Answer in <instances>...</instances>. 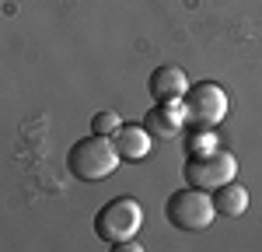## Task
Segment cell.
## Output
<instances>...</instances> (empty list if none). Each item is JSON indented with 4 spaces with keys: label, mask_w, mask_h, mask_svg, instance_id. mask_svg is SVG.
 I'll return each instance as SVG.
<instances>
[{
    "label": "cell",
    "mask_w": 262,
    "mask_h": 252,
    "mask_svg": "<svg viewBox=\"0 0 262 252\" xmlns=\"http://www.w3.org/2000/svg\"><path fill=\"white\" fill-rule=\"evenodd\" d=\"M140 224H143V207L133 196H116V200H108L95 214V235H98L101 242H108V245L126 242V238H137Z\"/></svg>",
    "instance_id": "5"
},
{
    "label": "cell",
    "mask_w": 262,
    "mask_h": 252,
    "mask_svg": "<svg viewBox=\"0 0 262 252\" xmlns=\"http://www.w3.org/2000/svg\"><path fill=\"white\" fill-rule=\"evenodd\" d=\"M213 147H221L213 130H192V133H189V144H185V154H206V151H213Z\"/></svg>",
    "instance_id": "11"
},
{
    "label": "cell",
    "mask_w": 262,
    "mask_h": 252,
    "mask_svg": "<svg viewBox=\"0 0 262 252\" xmlns=\"http://www.w3.org/2000/svg\"><path fill=\"white\" fill-rule=\"evenodd\" d=\"M119 126H122V119H119V112H116V109H101V112H95V119H91V133L112 137Z\"/></svg>",
    "instance_id": "10"
},
{
    "label": "cell",
    "mask_w": 262,
    "mask_h": 252,
    "mask_svg": "<svg viewBox=\"0 0 262 252\" xmlns=\"http://www.w3.org/2000/svg\"><path fill=\"white\" fill-rule=\"evenodd\" d=\"M182 109L189 130H217L227 116V91L213 81L189 84V91L182 95Z\"/></svg>",
    "instance_id": "3"
},
{
    "label": "cell",
    "mask_w": 262,
    "mask_h": 252,
    "mask_svg": "<svg viewBox=\"0 0 262 252\" xmlns=\"http://www.w3.org/2000/svg\"><path fill=\"white\" fill-rule=\"evenodd\" d=\"M112 144L119 151L122 161H143L147 154H150V133H147V126H137V123H122L116 133H112Z\"/></svg>",
    "instance_id": "7"
},
{
    "label": "cell",
    "mask_w": 262,
    "mask_h": 252,
    "mask_svg": "<svg viewBox=\"0 0 262 252\" xmlns=\"http://www.w3.org/2000/svg\"><path fill=\"white\" fill-rule=\"evenodd\" d=\"M150 95H154V102H161V98H182L185 91H189V77H185V70L182 67H158L154 74H150Z\"/></svg>",
    "instance_id": "8"
},
{
    "label": "cell",
    "mask_w": 262,
    "mask_h": 252,
    "mask_svg": "<svg viewBox=\"0 0 262 252\" xmlns=\"http://www.w3.org/2000/svg\"><path fill=\"white\" fill-rule=\"evenodd\" d=\"M164 217L179 231H206L213 224V217H217V207H213V196H206V189L185 186L168 196Z\"/></svg>",
    "instance_id": "2"
},
{
    "label": "cell",
    "mask_w": 262,
    "mask_h": 252,
    "mask_svg": "<svg viewBox=\"0 0 262 252\" xmlns=\"http://www.w3.org/2000/svg\"><path fill=\"white\" fill-rule=\"evenodd\" d=\"M143 126H147V133H150V137H161V140L179 137V130L185 126L182 98H161V102L143 116Z\"/></svg>",
    "instance_id": "6"
},
{
    "label": "cell",
    "mask_w": 262,
    "mask_h": 252,
    "mask_svg": "<svg viewBox=\"0 0 262 252\" xmlns=\"http://www.w3.org/2000/svg\"><path fill=\"white\" fill-rule=\"evenodd\" d=\"M182 175H185V186L213 193L217 186L231 182V179L238 175V158H234L231 151H224V147H213V151H206V154H185Z\"/></svg>",
    "instance_id": "4"
},
{
    "label": "cell",
    "mask_w": 262,
    "mask_h": 252,
    "mask_svg": "<svg viewBox=\"0 0 262 252\" xmlns=\"http://www.w3.org/2000/svg\"><path fill=\"white\" fill-rule=\"evenodd\" d=\"M213 207H217V214H224V217H242L245 210H248V189L234 186V179L224 182V186L213 189Z\"/></svg>",
    "instance_id": "9"
},
{
    "label": "cell",
    "mask_w": 262,
    "mask_h": 252,
    "mask_svg": "<svg viewBox=\"0 0 262 252\" xmlns=\"http://www.w3.org/2000/svg\"><path fill=\"white\" fill-rule=\"evenodd\" d=\"M119 151L112 144V137H101V133H91L67 151V168L70 175H77L81 182H101L108 179L116 168H119Z\"/></svg>",
    "instance_id": "1"
}]
</instances>
